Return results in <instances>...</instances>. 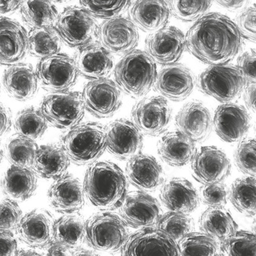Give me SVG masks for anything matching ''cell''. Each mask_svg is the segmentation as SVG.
<instances>
[{"mask_svg":"<svg viewBox=\"0 0 256 256\" xmlns=\"http://www.w3.org/2000/svg\"><path fill=\"white\" fill-rule=\"evenodd\" d=\"M17 242L12 232L0 230V256H15Z\"/></svg>","mask_w":256,"mask_h":256,"instance_id":"681fc988","label":"cell"},{"mask_svg":"<svg viewBox=\"0 0 256 256\" xmlns=\"http://www.w3.org/2000/svg\"><path fill=\"white\" fill-rule=\"evenodd\" d=\"M48 200L51 207L58 212H78L85 204L84 186L76 177L64 174L50 186Z\"/></svg>","mask_w":256,"mask_h":256,"instance_id":"603a6c76","label":"cell"},{"mask_svg":"<svg viewBox=\"0 0 256 256\" xmlns=\"http://www.w3.org/2000/svg\"><path fill=\"white\" fill-rule=\"evenodd\" d=\"M188 52L204 64H227L242 48L243 37L231 18L218 12L206 14L186 36Z\"/></svg>","mask_w":256,"mask_h":256,"instance_id":"6da1fadb","label":"cell"},{"mask_svg":"<svg viewBox=\"0 0 256 256\" xmlns=\"http://www.w3.org/2000/svg\"><path fill=\"white\" fill-rule=\"evenodd\" d=\"M200 194L203 202L208 206L221 207L227 203L228 190L226 185L222 182L203 186Z\"/></svg>","mask_w":256,"mask_h":256,"instance_id":"bcb514c9","label":"cell"},{"mask_svg":"<svg viewBox=\"0 0 256 256\" xmlns=\"http://www.w3.org/2000/svg\"><path fill=\"white\" fill-rule=\"evenodd\" d=\"M132 120L144 135L158 136L165 133L170 126L171 106L162 96L142 98L133 106Z\"/></svg>","mask_w":256,"mask_h":256,"instance_id":"8fae6325","label":"cell"},{"mask_svg":"<svg viewBox=\"0 0 256 256\" xmlns=\"http://www.w3.org/2000/svg\"><path fill=\"white\" fill-rule=\"evenodd\" d=\"M4 150H2V146L0 144V163L2 162V158H4Z\"/></svg>","mask_w":256,"mask_h":256,"instance_id":"680465c9","label":"cell"},{"mask_svg":"<svg viewBox=\"0 0 256 256\" xmlns=\"http://www.w3.org/2000/svg\"><path fill=\"white\" fill-rule=\"evenodd\" d=\"M4 88L8 95L18 101L32 98L38 90L36 72L30 64H16L4 72Z\"/></svg>","mask_w":256,"mask_h":256,"instance_id":"83f0119b","label":"cell"},{"mask_svg":"<svg viewBox=\"0 0 256 256\" xmlns=\"http://www.w3.org/2000/svg\"><path fill=\"white\" fill-rule=\"evenodd\" d=\"M36 72L41 86L52 92L70 90L78 76L75 60L64 54L40 58Z\"/></svg>","mask_w":256,"mask_h":256,"instance_id":"30bf717a","label":"cell"},{"mask_svg":"<svg viewBox=\"0 0 256 256\" xmlns=\"http://www.w3.org/2000/svg\"><path fill=\"white\" fill-rule=\"evenodd\" d=\"M74 60L78 74L87 80L108 78L114 68L111 52L96 41L78 47Z\"/></svg>","mask_w":256,"mask_h":256,"instance_id":"44dd1931","label":"cell"},{"mask_svg":"<svg viewBox=\"0 0 256 256\" xmlns=\"http://www.w3.org/2000/svg\"><path fill=\"white\" fill-rule=\"evenodd\" d=\"M180 256H208L221 254L220 244L204 233L191 232L186 234L178 244Z\"/></svg>","mask_w":256,"mask_h":256,"instance_id":"8d00e7d4","label":"cell"},{"mask_svg":"<svg viewBox=\"0 0 256 256\" xmlns=\"http://www.w3.org/2000/svg\"><path fill=\"white\" fill-rule=\"evenodd\" d=\"M15 128L18 135L32 140L41 138L47 128V121L40 110L30 107L17 114Z\"/></svg>","mask_w":256,"mask_h":256,"instance_id":"74e56055","label":"cell"},{"mask_svg":"<svg viewBox=\"0 0 256 256\" xmlns=\"http://www.w3.org/2000/svg\"><path fill=\"white\" fill-rule=\"evenodd\" d=\"M82 7L96 18L107 20L126 12L132 0H78Z\"/></svg>","mask_w":256,"mask_h":256,"instance_id":"7bdbcfd3","label":"cell"},{"mask_svg":"<svg viewBox=\"0 0 256 256\" xmlns=\"http://www.w3.org/2000/svg\"><path fill=\"white\" fill-rule=\"evenodd\" d=\"M237 67L241 71L246 84L256 82V51L250 50L238 57Z\"/></svg>","mask_w":256,"mask_h":256,"instance_id":"c3c4849f","label":"cell"},{"mask_svg":"<svg viewBox=\"0 0 256 256\" xmlns=\"http://www.w3.org/2000/svg\"><path fill=\"white\" fill-rule=\"evenodd\" d=\"M160 198L170 211L190 214L200 204V196L192 183L183 178H172L163 183Z\"/></svg>","mask_w":256,"mask_h":256,"instance_id":"484cf974","label":"cell"},{"mask_svg":"<svg viewBox=\"0 0 256 256\" xmlns=\"http://www.w3.org/2000/svg\"><path fill=\"white\" fill-rule=\"evenodd\" d=\"M60 147L76 165H91L106 150V128L95 122L78 124L62 136Z\"/></svg>","mask_w":256,"mask_h":256,"instance_id":"277c9868","label":"cell"},{"mask_svg":"<svg viewBox=\"0 0 256 256\" xmlns=\"http://www.w3.org/2000/svg\"><path fill=\"white\" fill-rule=\"evenodd\" d=\"M24 0H0V16L8 15L16 12L22 5Z\"/></svg>","mask_w":256,"mask_h":256,"instance_id":"11a10c76","label":"cell"},{"mask_svg":"<svg viewBox=\"0 0 256 256\" xmlns=\"http://www.w3.org/2000/svg\"><path fill=\"white\" fill-rule=\"evenodd\" d=\"M176 124L178 131L184 133L194 142L208 140L213 128L210 110L198 101L186 104L177 114Z\"/></svg>","mask_w":256,"mask_h":256,"instance_id":"7402d4cb","label":"cell"},{"mask_svg":"<svg viewBox=\"0 0 256 256\" xmlns=\"http://www.w3.org/2000/svg\"><path fill=\"white\" fill-rule=\"evenodd\" d=\"M71 254L72 256H96L94 252L85 250V248H82V247L72 250Z\"/></svg>","mask_w":256,"mask_h":256,"instance_id":"9f6ffc18","label":"cell"},{"mask_svg":"<svg viewBox=\"0 0 256 256\" xmlns=\"http://www.w3.org/2000/svg\"><path fill=\"white\" fill-rule=\"evenodd\" d=\"M236 25L243 38L256 41V5L243 8L237 17Z\"/></svg>","mask_w":256,"mask_h":256,"instance_id":"7dc6e473","label":"cell"},{"mask_svg":"<svg viewBox=\"0 0 256 256\" xmlns=\"http://www.w3.org/2000/svg\"><path fill=\"white\" fill-rule=\"evenodd\" d=\"M170 14L166 0H136L130 11L132 21L146 32H156L166 26Z\"/></svg>","mask_w":256,"mask_h":256,"instance_id":"4316f807","label":"cell"},{"mask_svg":"<svg viewBox=\"0 0 256 256\" xmlns=\"http://www.w3.org/2000/svg\"><path fill=\"white\" fill-rule=\"evenodd\" d=\"M85 108L98 118L114 116L122 106L121 90L108 78L91 80L82 94Z\"/></svg>","mask_w":256,"mask_h":256,"instance_id":"7c38bea8","label":"cell"},{"mask_svg":"<svg viewBox=\"0 0 256 256\" xmlns=\"http://www.w3.org/2000/svg\"><path fill=\"white\" fill-rule=\"evenodd\" d=\"M6 196L14 201H25L34 196L37 188L36 173L30 168L12 166L2 180Z\"/></svg>","mask_w":256,"mask_h":256,"instance_id":"4dcf8cb0","label":"cell"},{"mask_svg":"<svg viewBox=\"0 0 256 256\" xmlns=\"http://www.w3.org/2000/svg\"><path fill=\"white\" fill-rule=\"evenodd\" d=\"M212 122L221 140L228 143L238 142L247 135L251 126V117L242 106L224 102L214 112Z\"/></svg>","mask_w":256,"mask_h":256,"instance_id":"ac0fdd59","label":"cell"},{"mask_svg":"<svg viewBox=\"0 0 256 256\" xmlns=\"http://www.w3.org/2000/svg\"><path fill=\"white\" fill-rule=\"evenodd\" d=\"M244 101L250 111L256 112V82L246 84L244 90Z\"/></svg>","mask_w":256,"mask_h":256,"instance_id":"816d5d0a","label":"cell"},{"mask_svg":"<svg viewBox=\"0 0 256 256\" xmlns=\"http://www.w3.org/2000/svg\"><path fill=\"white\" fill-rule=\"evenodd\" d=\"M213 0H168L170 12L182 22L196 21L208 12Z\"/></svg>","mask_w":256,"mask_h":256,"instance_id":"b9f144b4","label":"cell"},{"mask_svg":"<svg viewBox=\"0 0 256 256\" xmlns=\"http://www.w3.org/2000/svg\"><path fill=\"white\" fill-rule=\"evenodd\" d=\"M116 84L128 96L141 98L155 85L156 64L146 51L136 50L124 55L114 70Z\"/></svg>","mask_w":256,"mask_h":256,"instance_id":"3957f363","label":"cell"},{"mask_svg":"<svg viewBox=\"0 0 256 256\" xmlns=\"http://www.w3.org/2000/svg\"><path fill=\"white\" fill-rule=\"evenodd\" d=\"M54 1H55V2H60V4H62V2H68V1H70V0H54Z\"/></svg>","mask_w":256,"mask_h":256,"instance_id":"91938a15","label":"cell"},{"mask_svg":"<svg viewBox=\"0 0 256 256\" xmlns=\"http://www.w3.org/2000/svg\"><path fill=\"white\" fill-rule=\"evenodd\" d=\"M118 210L128 226L135 228L155 226L162 216L158 202L142 190L127 192Z\"/></svg>","mask_w":256,"mask_h":256,"instance_id":"2e32d148","label":"cell"},{"mask_svg":"<svg viewBox=\"0 0 256 256\" xmlns=\"http://www.w3.org/2000/svg\"><path fill=\"white\" fill-rule=\"evenodd\" d=\"M85 105L78 92H54L42 100L40 111L56 128L70 130L80 124L85 116Z\"/></svg>","mask_w":256,"mask_h":256,"instance_id":"ba28073f","label":"cell"},{"mask_svg":"<svg viewBox=\"0 0 256 256\" xmlns=\"http://www.w3.org/2000/svg\"><path fill=\"white\" fill-rule=\"evenodd\" d=\"M98 38L111 54L124 56L136 48L140 34L136 26L130 18L118 16L102 22Z\"/></svg>","mask_w":256,"mask_h":256,"instance_id":"4fadbf2b","label":"cell"},{"mask_svg":"<svg viewBox=\"0 0 256 256\" xmlns=\"http://www.w3.org/2000/svg\"><path fill=\"white\" fill-rule=\"evenodd\" d=\"M46 247L47 256H70L71 254L72 248L55 240H52Z\"/></svg>","mask_w":256,"mask_h":256,"instance_id":"f5cc1de1","label":"cell"},{"mask_svg":"<svg viewBox=\"0 0 256 256\" xmlns=\"http://www.w3.org/2000/svg\"><path fill=\"white\" fill-rule=\"evenodd\" d=\"M20 12L31 28L55 26L58 10L52 0H24Z\"/></svg>","mask_w":256,"mask_h":256,"instance_id":"836d02e7","label":"cell"},{"mask_svg":"<svg viewBox=\"0 0 256 256\" xmlns=\"http://www.w3.org/2000/svg\"><path fill=\"white\" fill-rule=\"evenodd\" d=\"M86 222L78 212L67 213L54 222V240L72 250L81 247L85 241Z\"/></svg>","mask_w":256,"mask_h":256,"instance_id":"d6a6232c","label":"cell"},{"mask_svg":"<svg viewBox=\"0 0 256 256\" xmlns=\"http://www.w3.org/2000/svg\"><path fill=\"white\" fill-rule=\"evenodd\" d=\"M256 182L254 176H246L236 180L230 191L233 206L246 216H254L256 212Z\"/></svg>","mask_w":256,"mask_h":256,"instance_id":"d590c367","label":"cell"},{"mask_svg":"<svg viewBox=\"0 0 256 256\" xmlns=\"http://www.w3.org/2000/svg\"><path fill=\"white\" fill-rule=\"evenodd\" d=\"M38 146L34 140L22 136H16L8 141L7 158L12 166L32 168Z\"/></svg>","mask_w":256,"mask_h":256,"instance_id":"f35d334b","label":"cell"},{"mask_svg":"<svg viewBox=\"0 0 256 256\" xmlns=\"http://www.w3.org/2000/svg\"><path fill=\"white\" fill-rule=\"evenodd\" d=\"M82 186L90 202L102 211L118 210L128 192L124 171L110 161L91 164L86 172Z\"/></svg>","mask_w":256,"mask_h":256,"instance_id":"7a4b0ae2","label":"cell"},{"mask_svg":"<svg viewBox=\"0 0 256 256\" xmlns=\"http://www.w3.org/2000/svg\"><path fill=\"white\" fill-rule=\"evenodd\" d=\"M190 162L193 176L203 185L222 182L231 172L230 158L216 146H203L196 150Z\"/></svg>","mask_w":256,"mask_h":256,"instance_id":"e0dca14e","label":"cell"},{"mask_svg":"<svg viewBox=\"0 0 256 256\" xmlns=\"http://www.w3.org/2000/svg\"><path fill=\"white\" fill-rule=\"evenodd\" d=\"M246 85V81L238 67L228 64L210 66L198 80L202 94L223 104L240 98Z\"/></svg>","mask_w":256,"mask_h":256,"instance_id":"8992f818","label":"cell"},{"mask_svg":"<svg viewBox=\"0 0 256 256\" xmlns=\"http://www.w3.org/2000/svg\"><path fill=\"white\" fill-rule=\"evenodd\" d=\"M200 228L204 234L216 241L226 240L238 230V224L231 213L221 207H208L202 214Z\"/></svg>","mask_w":256,"mask_h":256,"instance_id":"1f68e13d","label":"cell"},{"mask_svg":"<svg viewBox=\"0 0 256 256\" xmlns=\"http://www.w3.org/2000/svg\"><path fill=\"white\" fill-rule=\"evenodd\" d=\"M28 52V32L20 22L0 16V65L22 61Z\"/></svg>","mask_w":256,"mask_h":256,"instance_id":"ffe728a7","label":"cell"},{"mask_svg":"<svg viewBox=\"0 0 256 256\" xmlns=\"http://www.w3.org/2000/svg\"><path fill=\"white\" fill-rule=\"evenodd\" d=\"M16 256H40L38 253H37L36 252L32 251V250H20L18 251L17 250L16 252Z\"/></svg>","mask_w":256,"mask_h":256,"instance_id":"6f0895ef","label":"cell"},{"mask_svg":"<svg viewBox=\"0 0 256 256\" xmlns=\"http://www.w3.org/2000/svg\"><path fill=\"white\" fill-rule=\"evenodd\" d=\"M218 5L230 11H238L246 8L251 0H214Z\"/></svg>","mask_w":256,"mask_h":256,"instance_id":"db71d44e","label":"cell"},{"mask_svg":"<svg viewBox=\"0 0 256 256\" xmlns=\"http://www.w3.org/2000/svg\"><path fill=\"white\" fill-rule=\"evenodd\" d=\"M256 234L248 231L237 230L231 236L220 242L223 256H256Z\"/></svg>","mask_w":256,"mask_h":256,"instance_id":"60d3db41","label":"cell"},{"mask_svg":"<svg viewBox=\"0 0 256 256\" xmlns=\"http://www.w3.org/2000/svg\"><path fill=\"white\" fill-rule=\"evenodd\" d=\"M194 152V142L178 130L166 133L158 141V155L164 162L171 166H186Z\"/></svg>","mask_w":256,"mask_h":256,"instance_id":"f1b7e54d","label":"cell"},{"mask_svg":"<svg viewBox=\"0 0 256 256\" xmlns=\"http://www.w3.org/2000/svg\"><path fill=\"white\" fill-rule=\"evenodd\" d=\"M12 126V115L10 110L0 104V136L5 135Z\"/></svg>","mask_w":256,"mask_h":256,"instance_id":"f907efd6","label":"cell"},{"mask_svg":"<svg viewBox=\"0 0 256 256\" xmlns=\"http://www.w3.org/2000/svg\"><path fill=\"white\" fill-rule=\"evenodd\" d=\"M22 217V210L16 202L8 198L0 201V230H16Z\"/></svg>","mask_w":256,"mask_h":256,"instance_id":"f6af8a7d","label":"cell"},{"mask_svg":"<svg viewBox=\"0 0 256 256\" xmlns=\"http://www.w3.org/2000/svg\"><path fill=\"white\" fill-rule=\"evenodd\" d=\"M122 256H180L176 241L157 227H145L130 234L122 248Z\"/></svg>","mask_w":256,"mask_h":256,"instance_id":"9c48e42d","label":"cell"},{"mask_svg":"<svg viewBox=\"0 0 256 256\" xmlns=\"http://www.w3.org/2000/svg\"><path fill=\"white\" fill-rule=\"evenodd\" d=\"M126 173L131 184L142 191H156L166 181L165 172L156 158L142 153L128 160Z\"/></svg>","mask_w":256,"mask_h":256,"instance_id":"cb8c5ba5","label":"cell"},{"mask_svg":"<svg viewBox=\"0 0 256 256\" xmlns=\"http://www.w3.org/2000/svg\"><path fill=\"white\" fill-rule=\"evenodd\" d=\"M256 140H242L234 152V161L238 170L250 176H256Z\"/></svg>","mask_w":256,"mask_h":256,"instance_id":"ee69618b","label":"cell"},{"mask_svg":"<svg viewBox=\"0 0 256 256\" xmlns=\"http://www.w3.org/2000/svg\"><path fill=\"white\" fill-rule=\"evenodd\" d=\"M127 223L118 214L104 211L92 214L85 226V240L91 248L106 252L120 251L130 236Z\"/></svg>","mask_w":256,"mask_h":256,"instance_id":"5b68a950","label":"cell"},{"mask_svg":"<svg viewBox=\"0 0 256 256\" xmlns=\"http://www.w3.org/2000/svg\"><path fill=\"white\" fill-rule=\"evenodd\" d=\"M186 48V36L180 28L165 26L146 40V52L156 62L170 66L180 61Z\"/></svg>","mask_w":256,"mask_h":256,"instance_id":"5bb4252c","label":"cell"},{"mask_svg":"<svg viewBox=\"0 0 256 256\" xmlns=\"http://www.w3.org/2000/svg\"><path fill=\"white\" fill-rule=\"evenodd\" d=\"M54 218L46 210L38 208L22 217L17 227L20 240L34 248H45L54 240Z\"/></svg>","mask_w":256,"mask_h":256,"instance_id":"d4e9b609","label":"cell"},{"mask_svg":"<svg viewBox=\"0 0 256 256\" xmlns=\"http://www.w3.org/2000/svg\"><path fill=\"white\" fill-rule=\"evenodd\" d=\"M62 47L55 26L34 28L28 34V52L36 58H42L58 54Z\"/></svg>","mask_w":256,"mask_h":256,"instance_id":"e575fe53","label":"cell"},{"mask_svg":"<svg viewBox=\"0 0 256 256\" xmlns=\"http://www.w3.org/2000/svg\"><path fill=\"white\" fill-rule=\"evenodd\" d=\"M143 146V134L130 120H116L107 127L106 150L118 160H130L141 153Z\"/></svg>","mask_w":256,"mask_h":256,"instance_id":"9a60e30c","label":"cell"},{"mask_svg":"<svg viewBox=\"0 0 256 256\" xmlns=\"http://www.w3.org/2000/svg\"><path fill=\"white\" fill-rule=\"evenodd\" d=\"M156 227L177 242L193 231L194 223L188 214L170 211L162 214Z\"/></svg>","mask_w":256,"mask_h":256,"instance_id":"ab89813d","label":"cell"},{"mask_svg":"<svg viewBox=\"0 0 256 256\" xmlns=\"http://www.w3.org/2000/svg\"><path fill=\"white\" fill-rule=\"evenodd\" d=\"M70 163L60 146H42L37 150L32 168L41 178L56 180L65 174Z\"/></svg>","mask_w":256,"mask_h":256,"instance_id":"f546056e","label":"cell"},{"mask_svg":"<svg viewBox=\"0 0 256 256\" xmlns=\"http://www.w3.org/2000/svg\"><path fill=\"white\" fill-rule=\"evenodd\" d=\"M55 26L61 40L70 47L78 48L98 38L100 26L95 17L82 7L64 8Z\"/></svg>","mask_w":256,"mask_h":256,"instance_id":"52a82bcc","label":"cell"},{"mask_svg":"<svg viewBox=\"0 0 256 256\" xmlns=\"http://www.w3.org/2000/svg\"><path fill=\"white\" fill-rule=\"evenodd\" d=\"M196 86V77L190 68L182 64H172L157 74L155 88L164 98L181 102L188 98Z\"/></svg>","mask_w":256,"mask_h":256,"instance_id":"d6986e66","label":"cell"}]
</instances>
